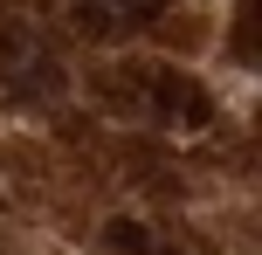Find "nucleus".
<instances>
[{"label": "nucleus", "mask_w": 262, "mask_h": 255, "mask_svg": "<svg viewBox=\"0 0 262 255\" xmlns=\"http://www.w3.org/2000/svg\"><path fill=\"white\" fill-rule=\"evenodd\" d=\"M69 7H76V28H90V35H131V28L159 21L166 0H69Z\"/></svg>", "instance_id": "1"}, {"label": "nucleus", "mask_w": 262, "mask_h": 255, "mask_svg": "<svg viewBox=\"0 0 262 255\" xmlns=\"http://www.w3.org/2000/svg\"><path fill=\"white\" fill-rule=\"evenodd\" d=\"M111 242H118V255H172L166 242H152V235L131 228V221H111Z\"/></svg>", "instance_id": "3"}, {"label": "nucleus", "mask_w": 262, "mask_h": 255, "mask_svg": "<svg viewBox=\"0 0 262 255\" xmlns=\"http://www.w3.org/2000/svg\"><path fill=\"white\" fill-rule=\"evenodd\" d=\"M0 69H7V83H14V90H55V83H62L55 55L41 49L35 35H7V49H0Z\"/></svg>", "instance_id": "2"}]
</instances>
